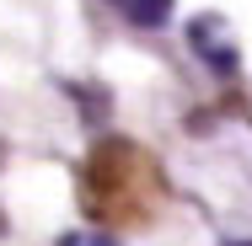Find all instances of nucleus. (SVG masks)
Returning <instances> with one entry per match:
<instances>
[{
    "mask_svg": "<svg viewBox=\"0 0 252 246\" xmlns=\"http://www.w3.org/2000/svg\"><path fill=\"white\" fill-rule=\"evenodd\" d=\"M134 27H161L166 16H172V0H113Z\"/></svg>",
    "mask_w": 252,
    "mask_h": 246,
    "instance_id": "1",
    "label": "nucleus"
}]
</instances>
